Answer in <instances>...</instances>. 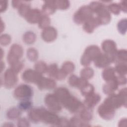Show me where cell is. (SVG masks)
<instances>
[{
    "instance_id": "3957f363",
    "label": "cell",
    "mask_w": 127,
    "mask_h": 127,
    "mask_svg": "<svg viewBox=\"0 0 127 127\" xmlns=\"http://www.w3.org/2000/svg\"><path fill=\"white\" fill-rule=\"evenodd\" d=\"M93 11L89 6H83L76 11L73 16V20L77 24H83L93 16Z\"/></svg>"
},
{
    "instance_id": "ba28073f",
    "label": "cell",
    "mask_w": 127,
    "mask_h": 127,
    "mask_svg": "<svg viewBox=\"0 0 127 127\" xmlns=\"http://www.w3.org/2000/svg\"><path fill=\"white\" fill-rule=\"evenodd\" d=\"M46 106L50 111L58 112L61 110L62 106L54 94H47L45 99Z\"/></svg>"
},
{
    "instance_id": "836d02e7",
    "label": "cell",
    "mask_w": 127,
    "mask_h": 127,
    "mask_svg": "<svg viewBox=\"0 0 127 127\" xmlns=\"http://www.w3.org/2000/svg\"><path fill=\"white\" fill-rule=\"evenodd\" d=\"M1 38H3L4 40L3 41L0 42L1 45L6 46L9 43V42L10 41V37L9 36V35H7V34H4L3 35H1Z\"/></svg>"
},
{
    "instance_id": "2e32d148",
    "label": "cell",
    "mask_w": 127,
    "mask_h": 127,
    "mask_svg": "<svg viewBox=\"0 0 127 127\" xmlns=\"http://www.w3.org/2000/svg\"><path fill=\"white\" fill-rule=\"evenodd\" d=\"M100 99L101 97L99 95L93 92L85 97L84 101L85 106L92 109L98 104L100 101Z\"/></svg>"
},
{
    "instance_id": "8992f818",
    "label": "cell",
    "mask_w": 127,
    "mask_h": 127,
    "mask_svg": "<svg viewBox=\"0 0 127 127\" xmlns=\"http://www.w3.org/2000/svg\"><path fill=\"white\" fill-rule=\"evenodd\" d=\"M23 54L22 47L17 44H13L10 47L8 55H7V62L11 65L19 62Z\"/></svg>"
},
{
    "instance_id": "52a82bcc",
    "label": "cell",
    "mask_w": 127,
    "mask_h": 127,
    "mask_svg": "<svg viewBox=\"0 0 127 127\" xmlns=\"http://www.w3.org/2000/svg\"><path fill=\"white\" fill-rule=\"evenodd\" d=\"M99 115L104 120H112L115 115V109L107 102L104 101L98 109Z\"/></svg>"
},
{
    "instance_id": "5b68a950",
    "label": "cell",
    "mask_w": 127,
    "mask_h": 127,
    "mask_svg": "<svg viewBox=\"0 0 127 127\" xmlns=\"http://www.w3.org/2000/svg\"><path fill=\"white\" fill-rule=\"evenodd\" d=\"M102 47L104 54L109 58L111 63L115 62L117 52L116 43L111 40L104 41L102 44Z\"/></svg>"
},
{
    "instance_id": "4fadbf2b",
    "label": "cell",
    "mask_w": 127,
    "mask_h": 127,
    "mask_svg": "<svg viewBox=\"0 0 127 127\" xmlns=\"http://www.w3.org/2000/svg\"><path fill=\"white\" fill-rule=\"evenodd\" d=\"M94 64L99 68H106L111 63L109 58L105 54L100 53L94 60Z\"/></svg>"
},
{
    "instance_id": "ac0fdd59",
    "label": "cell",
    "mask_w": 127,
    "mask_h": 127,
    "mask_svg": "<svg viewBox=\"0 0 127 127\" xmlns=\"http://www.w3.org/2000/svg\"><path fill=\"white\" fill-rule=\"evenodd\" d=\"M47 3L45 4L43 7V13H44V15H47L48 14H50L53 13L56 8L55 6L54 1H52V3H51L50 1H47Z\"/></svg>"
},
{
    "instance_id": "7402d4cb",
    "label": "cell",
    "mask_w": 127,
    "mask_h": 127,
    "mask_svg": "<svg viewBox=\"0 0 127 127\" xmlns=\"http://www.w3.org/2000/svg\"><path fill=\"white\" fill-rule=\"evenodd\" d=\"M116 72H117L119 75H126L127 71V63H118L116 64L115 68Z\"/></svg>"
},
{
    "instance_id": "f546056e",
    "label": "cell",
    "mask_w": 127,
    "mask_h": 127,
    "mask_svg": "<svg viewBox=\"0 0 127 127\" xmlns=\"http://www.w3.org/2000/svg\"><path fill=\"white\" fill-rule=\"evenodd\" d=\"M27 58L31 61H36L38 57L37 51L34 48H30L27 50Z\"/></svg>"
},
{
    "instance_id": "ffe728a7",
    "label": "cell",
    "mask_w": 127,
    "mask_h": 127,
    "mask_svg": "<svg viewBox=\"0 0 127 127\" xmlns=\"http://www.w3.org/2000/svg\"><path fill=\"white\" fill-rule=\"evenodd\" d=\"M21 110L18 108H12L7 111L6 116L7 118L10 120H15L18 118L21 115Z\"/></svg>"
},
{
    "instance_id": "277c9868",
    "label": "cell",
    "mask_w": 127,
    "mask_h": 127,
    "mask_svg": "<svg viewBox=\"0 0 127 127\" xmlns=\"http://www.w3.org/2000/svg\"><path fill=\"white\" fill-rule=\"evenodd\" d=\"M33 95V90L31 87L27 84H21L15 88L14 91V96L19 100L30 99Z\"/></svg>"
},
{
    "instance_id": "6da1fadb",
    "label": "cell",
    "mask_w": 127,
    "mask_h": 127,
    "mask_svg": "<svg viewBox=\"0 0 127 127\" xmlns=\"http://www.w3.org/2000/svg\"><path fill=\"white\" fill-rule=\"evenodd\" d=\"M54 94L56 96L62 106L72 113H79L85 106L75 97L70 94L68 89L64 87L57 88Z\"/></svg>"
},
{
    "instance_id": "e0dca14e",
    "label": "cell",
    "mask_w": 127,
    "mask_h": 127,
    "mask_svg": "<svg viewBox=\"0 0 127 127\" xmlns=\"http://www.w3.org/2000/svg\"><path fill=\"white\" fill-rule=\"evenodd\" d=\"M116 76V71L113 67H107L102 72L103 78L106 82L114 79Z\"/></svg>"
},
{
    "instance_id": "d6a6232c",
    "label": "cell",
    "mask_w": 127,
    "mask_h": 127,
    "mask_svg": "<svg viewBox=\"0 0 127 127\" xmlns=\"http://www.w3.org/2000/svg\"><path fill=\"white\" fill-rule=\"evenodd\" d=\"M18 126L19 127H28L30 126L29 123L26 118H19L17 122Z\"/></svg>"
},
{
    "instance_id": "f1b7e54d",
    "label": "cell",
    "mask_w": 127,
    "mask_h": 127,
    "mask_svg": "<svg viewBox=\"0 0 127 127\" xmlns=\"http://www.w3.org/2000/svg\"><path fill=\"white\" fill-rule=\"evenodd\" d=\"M39 23V27L40 28L45 29L48 27L50 24V19L48 15H42Z\"/></svg>"
},
{
    "instance_id": "7c38bea8",
    "label": "cell",
    "mask_w": 127,
    "mask_h": 127,
    "mask_svg": "<svg viewBox=\"0 0 127 127\" xmlns=\"http://www.w3.org/2000/svg\"><path fill=\"white\" fill-rule=\"evenodd\" d=\"M42 16L41 12L39 9H30L24 17L28 22L34 24L39 22Z\"/></svg>"
},
{
    "instance_id": "cb8c5ba5",
    "label": "cell",
    "mask_w": 127,
    "mask_h": 127,
    "mask_svg": "<svg viewBox=\"0 0 127 127\" xmlns=\"http://www.w3.org/2000/svg\"><path fill=\"white\" fill-rule=\"evenodd\" d=\"M80 74L81 78L87 80L93 77L94 74V71L92 68H91L89 67H85L81 70Z\"/></svg>"
},
{
    "instance_id": "d4e9b609",
    "label": "cell",
    "mask_w": 127,
    "mask_h": 127,
    "mask_svg": "<svg viewBox=\"0 0 127 127\" xmlns=\"http://www.w3.org/2000/svg\"><path fill=\"white\" fill-rule=\"evenodd\" d=\"M32 106V103L30 99L22 100L18 104V108L21 111H27L30 110Z\"/></svg>"
},
{
    "instance_id": "484cf974",
    "label": "cell",
    "mask_w": 127,
    "mask_h": 127,
    "mask_svg": "<svg viewBox=\"0 0 127 127\" xmlns=\"http://www.w3.org/2000/svg\"><path fill=\"white\" fill-rule=\"evenodd\" d=\"M34 67L35 70L41 74L47 72L48 69V66L46 63L42 61H39L36 63L34 65Z\"/></svg>"
},
{
    "instance_id": "7a4b0ae2",
    "label": "cell",
    "mask_w": 127,
    "mask_h": 127,
    "mask_svg": "<svg viewBox=\"0 0 127 127\" xmlns=\"http://www.w3.org/2000/svg\"><path fill=\"white\" fill-rule=\"evenodd\" d=\"M100 53V49L97 46L92 45L87 47L81 59V64L88 66Z\"/></svg>"
},
{
    "instance_id": "1f68e13d",
    "label": "cell",
    "mask_w": 127,
    "mask_h": 127,
    "mask_svg": "<svg viewBox=\"0 0 127 127\" xmlns=\"http://www.w3.org/2000/svg\"><path fill=\"white\" fill-rule=\"evenodd\" d=\"M108 10L115 14H118L120 12V7L119 5L116 3H112L108 6Z\"/></svg>"
},
{
    "instance_id": "4dcf8cb0",
    "label": "cell",
    "mask_w": 127,
    "mask_h": 127,
    "mask_svg": "<svg viewBox=\"0 0 127 127\" xmlns=\"http://www.w3.org/2000/svg\"><path fill=\"white\" fill-rule=\"evenodd\" d=\"M118 29L122 34H125L127 31V19H123L119 21L118 23Z\"/></svg>"
},
{
    "instance_id": "4316f807",
    "label": "cell",
    "mask_w": 127,
    "mask_h": 127,
    "mask_svg": "<svg viewBox=\"0 0 127 127\" xmlns=\"http://www.w3.org/2000/svg\"><path fill=\"white\" fill-rule=\"evenodd\" d=\"M62 69L67 75L68 73L72 72L74 69V64L70 62H66L63 64Z\"/></svg>"
},
{
    "instance_id": "603a6c76",
    "label": "cell",
    "mask_w": 127,
    "mask_h": 127,
    "mask_svg": "<svg viewBox=\"0 0 127 127\" xmlns=\"http://www.w3.org/2000/svg\"><path fill=\"white\" fill-rule=\"evenodd\" d=\"M36 35L31 31L26 32L23 35V41L27 44H31L33 43L36 39Z\"/></svg>"
},
{
    "instance_id": "8fae6325",
    "label": "cell",
    "mask_w": 127,
    "mask_h": 127,
    "mask_svg": "<svg viewBox=\"0 0 127 127\" xmlns=\"http://www.w3.org/2000/svg\"><path fill=\"white\" fill-rule=\"evenodd\" d=\"M42 38L46 42H50L54 41L57 36V30L53 27H48L44 29L42 33Z\"/></svg>"
},
{
    "instance_id": "d6986e66",
    "label": "cell",
    "mask_w": 127,
    "mask_h": 127,
    "mask_svg": "<svg viewBox=\"0 0 127 127\" xmlns=\"http://www.w3.org/2000/svg\"><path fill=\"white\" fill-rule=\"evenodd\" d=\"M115 62L127 63V51L125 49L117 51Z\"/></svg>"
},
{
    "instance_id": "5bb4252c",
    "label": "cell",
    "mask_w": 127,
    "mask_h": 127,
    "mask_svg": "<svg viewBox=\"0 0 127 127\" xmlns=\"http://www.w3.org/2000/svg\"><path fill=\"white\" fill-rule=\"evenodd\" d=\"M37 84L40 89H51L56 86V82L54 80L43 77H41Z\"/></svg>"
},
{
    "instance_id": "9a60e30c",
    "label": "cell",
    "mask_w": 127,
    "mask_h": 127,
    "mask_svg": "<svg viewBox=\"0 0 127 127\" xmlns=\"http://www.w3.org/2000/svg\"><path fill=\"white\" fill-rule=\"evenodd\" d=\"M100 25L98 19L96 17H92L86 20L84 23L83 28L85 31L87 33H92L97 27Z\"/></svg>"
},
{
    "instance_id": "9c48e42d",
    "label": "cell",
    "mask_w": 127,
    "mask_h": 127,
    "mask_svg": "<svg viewBox=\"0 0 127 127\" xmlns=\"http://www.w3.org/2000/svg\"><path fill=\"white\" fill-rule=\"evenodd\" d=\"M42 77L41 73L35 70H34L31 69L25 70L22 74V78L23 80L27 82H32L36 84Z\"/></svg>"
},
{
    "instance_id": "83f0119b",
    "label": "cell",
    "mask_w": 127,
    "mask_h": 127,
    "mask_svg": "<svg viewBox=\"0 0 127 127\" xmlns=\"http://www.w3.org/2000/svg\"><path fill=\"white\" fill-rule=\"evenodd\" d=\"M59 70V69H58L57 65L54 64H51L50 65L48 66L47 72L50 76L54 77L55 78Z\"/></svg>"
},
{
    "instance_id": "30bf717a",
    "label": "cell",
    "mask_w": 127,
    "mask_h": 127,
    "mask_svg": "<svg viewBox=\"0 0 127 127\" xmlns=\"http://www.w3.org/2000/svg\"><path fill=\"white\" fill-rule=\"evenodd\" d=\"M17 72L12 68L8 69L4 73V85L7 88L13 87L17 81Z\"/></svg>"
},
{
    "instance_id": "44dd1931",
    "label": "cell",
    "mask_w": 127,
    "mask_h": 127,
    "mask_svg": "<svg viewBox=\"0 0 127 127\" xmlns=\"http://www.w3.org/2000/svg\"><path fill=\"white\" fill-rule=\"evenodd\" d=\"M69 126H88V123L82 120L79 117H74L69 121Z\"/></svg>"
}]
</instances>
